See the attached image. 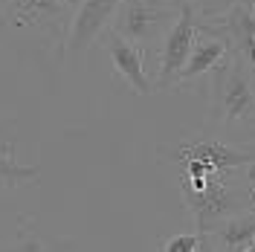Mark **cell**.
<instances>
[{
  "instance_id": "2",
  "label": "cell",
  "mask_w": 255,
  "mask_h": 252,
  "mask_svg": "<svg viewBox=\"0 0 255 252\" xmlns=\"http://www.w3.org/2000/svg\"><path fill=\"white\" fill-rule=\"evenodd\" d=\"M157 157L174 162L183 177H215L223 171L255 165V148H241L218 133L200 130V133L183 136L174 145H159Z\"/></svg>"
},
{
  "instance_id": "1",
  "label": "cell",
  "mask_w": 255,
  "mask_h": 252,
  "mask_svg": "<svg viewBox=\"0 0 255 252\" xmlns=\"http://www.w3.org/2000/svg\"><path fill=\"white\" fill-rule=\"evenodd\" d=\"M209 125L218 130L255 127V73L235 52H226L212 70Z\"/></svg>"
},
{
  "instance_id": "11",
  "label": "cell",
  "mask_w": 255,
  "mask_h": 252,
  "mask_svg": "<svg viewBox=\"0 0 255 252\" xmlns=\"http://www.w3.org/2000/svg\"><path fill=\"white\" fill-rule=\"evenodd\" d=\"M212 244L218 252H244L247 247H253L255 238V209L253 212H244V215H235L229 221L218 223L212 232Z\"/></svg>"
},
{
  "instance_id": "21",
  "label": "cell",
  "mask_w": 255,
  "mask_h": 252,
  "mask_svg": "<svg viewBox=\"0 0 255 252\" xmlns=\"http://www.w3.org/2000/svg\"><path fill=\"white\" fill-rule=\"evenodd\" d=\"M253 247H255V238H253Z\"/></svg>"
},
{
  "instance_id": "9",
  "label": "cell",
  "mask_w": 255,
  "mask_h": 252,
  "mask_svg": "<svg viewBox=\"0 0 255 252\" xmlns=\"http://www.w3.org/2000/svg\"><path fill=\"white\" fill-rule=\"evenodd\" d=\"M0 12L9 26H47L55 38L64 35V17L70 6L61 0H0Z\"/></svg>"
},
{
  "instance_id": "16",
  "label": "cell",
  "mask_w": 255,
  "mask_h": 252,
  "mask_svg": "<svg viewBox=\"0 0 255 252\" xmlns=\"http://www.w3.org/2000/svg\"><path fill=\"white\" fill-rule=\"evenodd\" d=\"M197 252H218L215 250V244H212V238H209V232L206 235H200V247H197Z\"/></svg>"
},
{
  "instance_id": "12",
  "label": "cell",
  "mask_w": 255,
  "mask_h": 252,
  "mask_svg": "<svg viewBox=\"0 0 255 252\" xmlns=\"http://www.w3.org/2000/svg\"><path fill=\"white\" fill-rule=\"evenodd\" d=\"M41 177V165L17 162L15 159V139L0 136V189H17L23 183H32Z\"/></svg>"
},
{
  "instance_id": "14",
  "label": "cell",
  "mask_w": 255,
  "mask_h": 252,
  "mask_svg": "<svg viewBox=\"0 0 255 252\" xmlns=\"http://www.w3.org/2000/svg\"><path fill=\"white\" fill-rule=\"evenodd\" d=\"M200 247V232H183L162 244V252H197Z\"/></svg>"
},
{
  "instance_id": "7",
  "label": "cell",
  "mask_w": 255,
  "mask_h": 252,
  "mask_svg": "<svg viewBox=\"0 0 255 252\" xmlns=\"http://www.w3.org/2000/svg\"><path fill=\"white\" fill-rule=\"evenodd\" d=\"M122 0H81L76 6V15L70 20V29H67V38H64L61 52L67 55H81L84 49H90L111 29V20L116 15Z\"/></svg>"
},
{
  "instance_id": "19",
  "label": "cell",
  "mask_w": 255,
  "mask_h": 252,
  "mask_svg": "<svg viewBox=\"0 0 255 252\" xmlns=\"http://www.w3.org/2000/svg\"><path fill=\"white\" fill-rule=\"evenodd\" d=\"M0 26H9V23H6V17H3V12H0Z\"/></svg>"
},
{
  "instance_id": "8",
  "label": "cell",
  "mask_w": 255,
  "mask_h": 252,
  "mask_svg": "<svg viewBox=\"0 0 255 252\" xmlns=\"http://www.w3.org/2000/svg\"><path fill=\"white\" fill-rule=\"evenodd\" d=\"M102 47H105V52L111 55L113 70L128 81V87H130L133 93H139V96L154 93V84H151L148 76H145V47L128 41V38H122V35H116L113 29L105 32Z\"/></svg>"
},
{
  "instance_id": "18",
  "label": "cell",
  "mask_w": 255,
  "mask_h": 252,
  "mask_svg": "<svg viewBox=\"0 0 255 252\" xmlns=\"http://www.w3.org/2000/svg\"><path fill=\"white\" fill-rule=\"evenodd\" d=\"M61 3H67V6H70V9H76V6H79L81 0H61Z\"/></svg>"
},
{
  "instance_id": "6",
  "label": "cell",
  "mask_w": 255,
  "mask_h": 252,
  "mask_svg": "<svg viewBox=\"0 0 255 252\" xmlns=\"http://www.w3.org/2000/svg\"><path fill=\"white\" fill-rule=\"evenodd\" d=\"M194 20H197L194 6L180 0V15H177L174 26L162 38V55H159V76H157L159 90H174L177 87V79H180L183 67L189 61L191 44H194V35H197Z\"/></svg>"
},
{
  "instance_id": "13",
  "label": "cell",
  "mask_w": 255,
  "mask_h": 252,
  "mask_svg": "<svg viewBox=\"0 0 255 252\" xmlns=\"http://www.w3.org/2000/svg\"><path fill=\"white\" fill-rule=\"evenodd\" d=\"M0 252H52L49 241L35 226H32L29 218H17V235L12 244L0 247Z\"/></svg>"
},
{
  "instance_id": "5",
  "label": "cell",
  "mask_w": 255,
  "mask_h": 252,
  "mask_svg": "<svg viewBox=\"0 0 255 252\" xmlns=\"http://www.w3.org/2000/svg\"><path fill=\"white\" fill-rule=\"evenodd\" d=\"M197 35H209L226 44L229 52L241 55L255 73V0H235L226 12L194 20Z\"/></svg>"
},
{
  "instance_id": "17",
  "label": "cell",
  "mask_w": 255,
  "mask_h": 252,
  "mask_svg": "<svg viewBox=\"0 0 255 252\" xmlns=\"http://www.w3.org/2000/svg\"><path fill=\"white\" fill-rule=\"evenodd\" d=\"M247 180H250V186H253V191H255V165L247 168Z\"/></svg>"
},
{
  "instance_id": "3",
  "label": "cell",
  "mask_w": 255,
  "mask_h": 252,
  "mask_svg": "<svg viewBox=\"0 0 255 252\" xmlns=\"http://www.w3.org/2000/svg\"><path fill=\"white\" fill-rule=\"evenodd\" d=\"M180 200L194 215L197 232L206 235L218 223L229 221L235 215H244V212H253L255 191L250 186V180L241 183V180L232 177V171H223V174L209 177L206 186L200 191H191L186 186H180Z\"/></svg>"
},
{
  "instance_id": "15",
  "label": "cell",
  "mask_w": 255,
  "mask_h": 252,
  "mask_svg": "<svg viewBox=\"0 0 255 252\" xmlns=\"http://www.w3.org/2000/svg\"><path fill=\"white\" fill-rule=\"evenodd\" d=\"M186 3L194 6L197 17H215V15H221V12H226L235 0H186Z\"/></svg>"
},
{
  "instance_id": "20",
  "label": "cell",
  "mask_w": 255,
  "mask_h": 252,
  "mask_svg": "<svg viewBox=\"0 0 255 252\" xmlns=\"http://www.w3.org/2000/svg\"><path fill=\"white\" fill-rule=\"evenodd\" d=\"M244 252H255V247H247V250H244Z\"/></svg>"
},
{
  "instance_id": "4",
  "label": "cell",
  "mask_w": 255,
  "mask_h": 252,
  "mask_svg": "<svg viewBox=\"0 0 255 252\" xmlns=\"http://www.w3.org/2000/svg\"><path fill=\"white\" fill-rule=\"evenodd\" d=\"M177 15H180V0H122L111 29L139 47H148L165 38Z\"/></svg>"
},
{
  "instance_id": "10",
  "label": "cell",
  "mask_w": 255,
  "mask_h": 252,
  "mask_svg": "<svg viewBox=\"0 0 255 252\" xmlns=\"http://www.w3.org/2000/svg\"><path fill=\"white\" fill-rule=\"evenodd\" d=\"M229 49L223 41L218 38H209V35H194V44H191V52H189V61L183 67V73H180V79H177V87H186L191 84L194 79H200V76H209L218 64L223 61V55H226Z\"/></svg>"
}]
</instances>
